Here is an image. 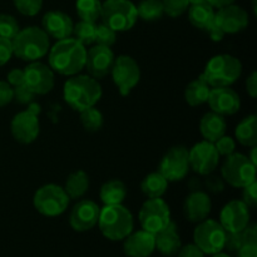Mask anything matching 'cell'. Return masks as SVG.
Here are the masks:
<instances>
[{
  "label": "cell",
  "mask_w": 257,
  "mask_h": 257,
  "mask_svg": "<svg viewBox=\"0 0 257 257\" xmlns=\"http://www.w3.org/2000/svg\"><path fill=\"white\" fill-rule=\"evenodd\" d=\"M87 48L73 37L57 40L48 52L49 67L54 73L65 77L77 75L84 69Z\"/></svg>",
  "instance_id": "1"
},
{
  "label": "cell",
  "mask_w": 257,
  "mask_h": 257,
  "mask_svg": "<svg viewBox=\"0 0 257 257\" xmlns=\"http://www.w3.org/2000/svg\"><path fill=\"white\" fill-rule=\"evenodd\" d=\"M63 98L73 110L82 112L99 102L102 88L98 80L90 75H73L64 83Z\"/></svg>",
  "instance_id": "2"
},
{
  "label": "cell",
  "mask_w": 257,
  "mask_h": 257,
  "mask_svg": "<svg viewBox=\"0 0 257 257\" xmlns=\"http://www.w3.org/2000/svg\"><path fill=\"white\" fill-rule=\"evenodd\" d=\"M13 54L24 62H38L44 58L50 49L49 37L39 27L20 29L12 39Z\"/></svg>",
  "instance_id": "3"
},
{
  "label": "cell",
  "mask_w": 257,
  "mask_h": 257,
  "mask_svg": "<svg viewBox=\"0 0 257 257\" xmlns=\"http://www.w3.org/2000/svg\"><path fill=\"white\" fill-rule=\"evenodd\" d=\"M242 74V64L231 54H217L206 64L201 77L211 88L231 87Z\"/></svg>",
  "instance_id": "4"
},
{
  "label": "cell",
  "mask_w": 257,
  "mask_h": 257,
  "mask_svg": "<svg viewBox=\"0 0 257 257\" xmlns=\"http://www.w3.org/2000/svg\"><path fill=\"white\" fill-rule=\"evenodd\" d=\"M97 225L105 238L122 241L133 231L135 221L127 207L123 205H113L100 208Z\"/></svg>",
  "instance_id": "5"
},
{
  "label": "cell",
  "mask_w": 257,
  "mask_h": 257,
  "mask_svg": "<svg viewBox=\"0 0 257 257\" xmlns=\"http://www.w3.org/2000/svg\"><path fill=\"white\" fill-rule=\"evenodd\" d=\"M99 19L115 33L128 32L138 20L137 7L131 0H105Z\"/></svg>",
  "instance_id": "6"
},
{
  "label": "cell",
  "mask_w": 257,
  "mask_h": 257,
  "mask_svg": "<svg viewBox=\"0 0 257 257\" xmlns=\"http://www.w3.org/2000/svg\"><path fill=\"white\" fill-rule=\"evenodd\" d=\"M221 177L227 185L243 188L256 181V165L242 153L227 156L221 168Z\"/></svg>",
  "instance_id": "7"
},
{
  "label": "cell",
  "mask_w": 257,
  "mask_h": 257,
  "mask_svg": "<svg viewBox=\"0 0 257 257\" xmlns=\"http://www.w3.org/2000/svg\"><path fill=\"white\" fill-rule=\"evenodd\" d=\"M70 198L59 185L48 183L38 188L33 197L34 208L45 217H57L64 213L69 206Z\"/></svg>",
  "instance_id": "8"
},
{
  "label": "cell",
  "mask_w": 257,
  "mask_h": 257,
  "mask_svg": "<svg viewBox=\"0 0 257 257\" xmlns=\"http://www.w3.org/2000/svg\"><path fill=\"white\" fill-rule=\"evenodd\" d=\"M226 231L218 221L206 218L193 231V243L205 255H215L225 250Z\"/></svg>",
  "instance_id": "9"
},
{
  "label": "cell",
  "mask_w": 257,
  "mask_h": 257,
  "mask_svg": "<svg viewBox=\"0 0 257 257\" xmlns=\"http://www.w3.org/2000/svg\"><path fill=\"white\" fill-rule=\"evenodd\" d=\"M138 220L142 230L156 235L172 222L170 206L162 198H148L141 207Z\"/></svg>",
  "instance_id": "10"
},
{
  "label": "cell",
  "mask_w": 257,
  "mask_h": 257,
  "mask_svg": "<svg viewBox=\"0 0 257 257\" xmlns=\"http://www.w3.org/2000/svg\"><path fill=\"white\" fill-rule=\"evenodd\" d=\"M113 83L120 95H128L140 83L141 68L135 58L131 55H119L114 59L110 70Z\"/></svg>",
  "instance_id": "11"
},
{
  "label": "cell",
  "mask_w": 257,
  "mask_h": 257,
  "mask_svg": "<svg viewBox=\"0 0 257 257\" xmlns=\"http://www.w3.org/2000/svg\"><path fill=\"white\" fill-rule=\"evenodd\" d=\"M188 150L185 146H173L167 151L160 163V172L168 182H177L186 178L190 172Z\"/></svg>",
  "instance_id": "12"
},
{
  "label": "cell",
  "mask_w": 257,
  "mask_h": 257,
  "mask_svg": "<svg viewBox=\"0 0 257 257\" xmlns=\"http://www.w3.org/2000/svg\"><path fill=\"white\" fill-rule=\"evenodd\" d=\"M188 158L191 170L200 176H207L215 172L220 162V155L216 151L215 145L205 140L188 150Z\"/></svg>",
  "instance_id": "13"
},
{
  "label": "cell",
  "mask_w": 257,
  "mask_h": 257,
  "mask_svg": "<svg viewBox=\"0 0 257 257\" xmlns=\"http://www.w3.org/2000/svg\"><path fill=\"white\" fill-rule=\"evenodd\" d=\"M55 75L52 68L40 62H32L24 68V85L35 95H44L54 88Z\"/></svg>",
  "instance_id": "14"
},
{
  "label": "cell",
  "mask_w": 257,
  "mask_h": 257,
  "mask_svg": "<svg viewBox=\"0 0 257 257\" xmlns=\"http://www.w3.org/2000/svg\"><path fill=\"white\" fill-rule=\"evenodd\" d=\"M114 59V53L110 48L95 44L87 50L84 68L88 70V75L97 80L103 79L110 74Z\"/></svg>",
  "instance_id": "15"
},
{
  "label": "cell",
  "mask_w": 257,
  "mask_h": 257,
  "mask_svg": "<svg viewBox=\"0 0 257 257\" xmlns=\"http://www.w3.org/2000/svg\"><path fill=\"white\" fill-rule=\"evenodd\" d=\"M12 136L17 142L22 145H30L38 138L40 133V123L37 114L23 110L14 115L10 123Z\"/></svg>",
  "instance_id": "16"
},
{
  "label": "cell",
  "mask_w": 257,
  "mask_h": 257,
  "mask_svg": "<svg viewBox=\"0 0 257 257\" xmlns=\"http://www.w3.org/2000/svg\"><path fill=\"white\" fill-rule=\"evenodd\" d=\"M218 222L226 232H241L250 223V208L241 200L230 201L223 206Z\"/></svg>",
  "instance_id": "17"
},
{
  "label": "cell",
  "mask_w": 257,
  "mask_h": 257,
  "mask_svg": "<svg viewBox=\"0 0 257 257\" xmlns=\"http://www.w3.org/2000/svg\"><path fill=\"white\" fill-rule=\"evenodd\" d=\"M100 207L92 200L78 201L69 215L70 227L77 232H85L94 227L99 218Z\"/></svg>",
  "instance_id": "18"
},
{
  "label": "cell",
  "mask_w": 257,
  "mask_h": 257,
  "mask_svg": "<svg viewBox=\"0 0 257 257\" xmlns=\"http://www.w3.org/2000/svg\"><path fill=\"white\" fill-rule=\"evenodd\" d=\"M215 23L225 34H237L247 28L248 14L243 8L230 4L217 9L215 14Z\"/></svg>",
  "instance_id": "19"
},
{
  "label": "cell",
  "mask_w": 257,
  "mask_h": 257,
  "mask_svg": "<svg viewBox=\"0 0 257 257\" xmlns=\"http://www.w3.org/2000/svg\"><path fill=\"white\" fill-rule=\"evenodd\" d=\"M207 103L212 112L223 117L235 114L241 108L240 95L230 87L211 88Z\"/></svg>",
  "instance_id": "20"
},
{
  "label": "cell",
  "mask_w": 257,
  "mask_h": 257,
  "mask_svg": "<svg viewBox=\"0 0 257 257\" xmlns=\"http://www.w3.org/2000/svg\"><path fill=\"white\" fill-rule=\"evenodd\" d=\"M211 210H212V202L205 191H192L186 197L183 203V213L186 220L192 223H200L203 220L208 218Z\"/></svg>",
  "instance_id": "21"
},
{
  "label": "cell",
  "mask_w": 257,
  "mask_h": 257,
  "mask_svg": "<svg viewBox=\"0 0 257 257\" xmlns=\"http://www.w3.org/2000/svg\"><path fill=\"white\" fill-rule=\"evenodd\" d=\"M73 27L74 23L72 18L60 10L47 12L42 19V29L47 33L48 37H52L57 40L72 37Z\"/></svg>",
  "instance_id": "22"
},
{
  "label": "cell",
  "mask_w": 257,
  "mask_h": 257,
  "mask_svg": "<svg viewBox=\"0 0 257 257\" xmlns=\"http://www.w3.org/2000/svg\"><path fill=\"white\" fill-rule=\"evenodd\" d=\"M155 250V235L145 230L132 231L123 243V251L128 257H150Z\"/></svg>",
  "instance_id": "23"
},
{
  "label": "cell",
  "mask_w": 257,
  "mask_h": 257,
  "mask_svg": "<svg viewBox=\"0 0 257 257\" xmlns=\"http://www.w3.org/2000/svg\"><path fill=\"white\" fill-rule=\"evenodd\" d=\"M156 248L160 251L161 255L166 257H173L178 253L182 247V241L178 233L177 226L171 222L167 227L155 235Z\"/></svg>",
  "instance_id": "24"
},
{
  "label": "cell",
  "mask_w": 257,
  "mask_h": 257,
  "mask_svg": "<svg viewBox=\"0 0 257 257\" xmlns=\"http://www.w3.org/2000/svg\"><path fill=\"white\" fill-rule=\"evenodd\" d=\"M226 130H227V123L223 115L211 110L201 118L200 132L205 141L215 143L218 138L226 135Z\"/></svg>",
  "instance_id": "25"
},
{
  "label": "cell",
  "mask_w": 257,
  "mask_h": 257,
  "mask_svg": "<svg viewBox=\"0 0 257 257\" xmlns=\"http://www.w3.org/2000/svg\"><path fill=\"white\" fill-rule=\"evenodd\" d=\"M188 20L195 28L200 30H207L215 23V8L208 3L190 5L188 8Z\"/></svg>",
  "instance_id": "26"
},
{
  "label": "cell",
  "mask_w": 257,
  "mask_h": 257,
  "mask_svg": "<svg viewBox=\"0 0 257 257\" xmlns=\"http://www.w3.org/2000/svg\"><path fill=\"white\" fill-rule=\"evenodd\" d=\"M99 197L104 206L122 205L127 197V186L120 180L107 181L100 187Z\"/></svg>",
  "instance_id": "27"
},
{
  "label": "cell",
  "mask_w": 257,
  "mask_h": 257,
  "mask_svg": "<svg viewBox=\"0 0 257 257\" xmlns=\"http://www.w3.org/2000/svg\"><path fill=\"white\" fill-rule=\"evenodd\" d=\"M89 176L84 171L79 170L68 176L63 188H64V191L67 192L68 197L70 200H79V198L84 197L85 193L89 190Z\"/></svg>",
  "instance_id": "28"
},
{
  "label": "cell",
  "mask_w": 257,
  "mask_h": 257,
  "mask_svg": "<svg viewBox=\"0 0 257 257\" xmlns=\"http://www.w3.org/2000/svg\"><path fill=\"white\" fill-rule=\"evenodd\" d=\"M210 92L211 87L200 75L187 84L185 89V100L191 107H198L207 103Z\"/></svg>",
  "instance_id": "29"
},
{
  "label": "cell",
  "mask_w": 257,
  "mask_h": 257,
  "mask_svg": "<svg viewBox=\"0 0 257 257\" xmlns=\"http://www.w3.org/2000/svg\"><path fill=\"white\" fill-rule=\"evenodd\" d=\"M167 188L168 181L160 171L147 175L141 182V191L147 198H162Z\"/></svg>",
  "instance_id": "30"
},
{
  "label": "cell",
  "mask_w": 257,
  "mask_h": 257,
  "mask_svg": "<svg viewBox=\"0 0 257 257\" xmlns=\"http://www.w3.org/2000/svg\"><path fill=\"white\" fill-rule=\"evenodd\" d=\"M236 140L246 147L257 146V119L255 114L243 118L235 130Z\"/></svg>",
  "instance_id": "31"
},
{
  "label": "cell",
  "mask_w": 257,
  "mask_h": 257,
  "mask_svg": "<svg viewBox=\"0 0 257 257\" xmlns=\"http://www.w3.org/2000/svg\"><path fill=\"white\" fill-rule=\"evenodd\" d=\"M75 10L80 20L97 24L98 19L100 18L102 2L100 0H77Z\"/></svg>",
  "instance_id": "32"
},
{
  "label": "cell",
  "mask_w": 257,
  "mask_h": 257,
  "mask_svg": "<svg viewBox=\"0 0 257 257\" xmlns=\"http://www.w3.org/2000/svg\"><path fill=\"white\" fill-rule=\"evenodd\" d=\"M138 18L145 22H156L163 17V5L161 0H141L137 7Z\"/></svg>",
  "instance_id": "33"
},
{
  "label": "cell",
  "mask_w": 257,
  "mask_h": 257,
  "mask_svg": "<svg viewBox=\"0 0 257 257\" xmlns=\"http://www.w3.org/2000/svg\"><path fill=\"white\" fill-rule=\"evenodd\" d=\"M95 27H97V24H94V23H88L79 20V22H78L77 24H74V27H73L72 37L74 38L75 40H78L80 44L84 45V47L94 44Z\"/></svg>",
  "instance_id": "34"
},
{
  "label": "cell",
  "mask_w": 257,
  "mask_h": 257,
  "mask_svg": "<svg viewBox=\"0 0 257 257\" xmlns=\"http://www.w3.org/2000/svg\"><path fill=\"white\" fill-rule=\"evenodd\" d=\"M80 113V123L88 132H97L103 127V114L94 107L87 108Z\"/></svg>",
  "instance_id": "35"
},
{
  "label": "cell",
  "mask_w": 257,
  "mask_h": 257,
  "mask_svg": "<svg viewBox=\"0 0 257 257\" xmlns=\"http://www.w3.org/2000/svg\"><path fill=\"white\" fill-rule=\"evenodd\" d=\"M18 20L10 14H0V38L12 40L19 33Z\"/></svg>",
  "instance_id": "36"
},
{
  "label": "cell",
  "mask_w": 257,
  "mask_h": 257,
  "mask_svg": "<svg viewBox=\"0 0 257 257\" xmlns=\"http://www.w3.org/2000/svg\"><path fill=\"white\" fill-rule=\"evenodd\" d=\"M117 42V33L108 28L107 25L98 24L95 27V39L94 44L102 45V47H113Z\"/></svg>",
  "instance_id": "37"
},
{
  "label": "cell",
  "mask_w": 257,
  "mask_h": 257,
  "mask_svg": "<svg viewBox=\"0 0 257 257\" xmlns=\"http://www.w3.org/2000/svg\"><path fill=\"white\" fill-rule=\"evenodd\" d=\"M163 5V12L171 18H178L185 14L190 8L188 0H161Z\"/></svg>",
  "instance_id": "38"
},
{
  "label": "cell",
  "mask_w": 257,
  "mask_h": 257,
  "mask_svg": "<svg viewBox=\"0 0 257 257\" xmlns=\"http://www.w3.org/2000/svg\"><path fill=\"white\" fill-rule=\"evenodd\" d=\"M14 7L25 17H34L42 10L43 0H13Z\"/></svg>",
  "instance_id": "39"
},
{
  "label": "cell",
  "mask_w": 257,
  "mask_h": 257,
  "mask_svg": "<svg viewBox=\"0 0 257 257\" xmlns=\"http://www.w3.org/2000/svg\"><path fill=\"white\" fill-rule=\"evenodd\" d=\"M213 145H215L216 151H217V153L220 155V157L221 156L227 157V156L232 155V153L235 152L236 142L232 137H230V136H222V137L218 138Z\"/></svg>",
  "instance_id": "40"
},
{
  "label": "cell",
  "mask_w": 257,
  "mask_h": 257,
  "mask_svg": "<svg viewBox=\"0 0 257 257\" xmlns=\"http://www.w3.org/2000/svg\"><path fill=\"white\" fill-rule=\"evenodd\" d=\"M13 93H14V97L13 100H17L19 104H29V103L34 102L35 94L29 89V88L25 87L24 84L19 85V87L13 88Z\"/></svg>",
  "instance_id": "41"
},
{
  "label": "cell",
  "mask_w": 257,
  "mask_h": 257,
  "mask_svg": "<svg viewBox=\"0 0 257 257\" xmlns=\"http://www.w3.org/2000/svg\"><path fill=\"white\" fill-rule=\"evenodd\" d=\"M242 201L248 208H256L257 206V182L252 183L242 188Z\"/></svg>",
  "instance_id": "42"
},
{
  "label": "cell",
  "mask_w": 257,
  "mask_h": 257,
  "mask_svg": "<svg viewBox=\"0 0 257 257\" xmlns=\"http://www.w3.org/2000/svg\"><path fill=\"white\" fill-rule=\"evenodd\" d=\"M243 240L241 232H226L225 248L231 252H237L238 248L242 246Z\"/></svg>",
  "instance_id": "43"
},
{
  "label": "cell",
  "mask_w": 257,
  "mask_h": 257,
  "mask_svg": "<svg viewBox=\"0 0 257 257\" xmlns=\"http://www.w3.org/2000/svg\"><path fill=\"white\" fill-rule=\"evenodd\" d=\"M13 44L12 40L0 38V67L7 64L13 57Z\"/></svg>",
  "instance_id": "44"
},
{
  "label": "cell",
  "mask_w": 257,
  "mask_h": 257,
  "mask_svg": "<svg viewBox=\"0 0 257 257\" xmlns=\"http://www.w3.org/2000/svg\"><path fill=\"white\" fill-rule=\"evenodd\" d=\"M13 87L7 80H0V108L5 107L13 100Z\"/></svg>",
  "instance_id": "45"
},
{
  "label": "cell",
  "mask_w": 257,
  "mask_h": 257,
  "mask_svg": "<svg viewBox=\"0 0 257 257\" xmlns=\"http://www.w3.org/2000/svg\"><path fill=\"white\" fill-rule=\"evenodd\" d=\"M206 187L210 192L212 193H220L223 191L225 187V181L222 180V177H218V176H212L211 175L206 176Z\"/></svg>",
  "instance_id": "46"
},
{
  "label": "cell",
  "mask_w": 257,
  "mask_h": 257,
  "mask_svg": "<svg viewBox=\"0 0 257 257\" xmlns=\"http://www.w3.org/2000/svg\"><path fill=\"white\" fill-rule=\"evenodd\" d=\"M7 82L14 87H19V85L24 84V69H12L7 75Z\"/></svg>",
  "instance_id": "47"
},
{
  "label": "cell",
  "mask_w": 257,
  "mask_h": 257,
  "mask_svg": "<svg viewBox=\"0 0 257 257\" xmlns=\"http://www.w3.org/2000/svg\"><path fill=\"white\" fill-rule=\"evenodd\" d=\"M177 257H206L205 253L195 245V243H188V245L182 246L178 253L176 255Z\"/></svg>",
  "instance_id": "48"
},
{
  "label": "cell",
  "mask_w": 257,
  "mask_h": 257,
  "mask_svg": "<svg viewBox=\"0 0 257 257\" xmlns=\"http://www.w3.org/2000/svg\"><path fill=\"white\" fill-rule=\"evenodd\" d=\"M241 235H242L243 243L245 242L257 243V227L255 223H248V225L241 231Z\"/></svg>",
  "instance_id": "49"
},
{
  "label": "cell",
  "mask_w": 257,
  "mask_h": 257,
  "mask_svg": "<svg viewBox=\"0 0 257 257\" xmlns=\"http://www.w3.org/2000/svg\"><path fill=\"white\" fill-rule=\"evenodd\" d=\"M238 257H257V243L245 242L237 251Z\"/></svg>",
  "instance_id": "50"
},
{
  "label": "cell",
  "mask_w": 257,
  "mask_h": 257,
  "mask_svg": "<svg viewBox=\"0 0 257 257\" xmlns=\"http://www.w3.org/2000/svg\"><path fill=\"white\" fill-rule=\"evenodd\" d=\"M246 92L251 98L257 97V73L252 72L246 79Z\"/></svg>",
  "instance_id": "51"
},
{
  "label": "cell",
  "mask_w": 257,
  "mask_h": 257,
  "mask_svg": "<svg viewBox=\"0 0 257 257\" xmlns=\"http://www.w3.org/2000/svg\"><path fill=\"white\" fill-rule=\"evenodd\" d=\"M206 32H207V34L210 35V38L212 42H221V40L223 39V37L226 35L225 33L221 30V28L216 24V23H213V24L211 25V27L208 28Z\"/></svg>",
  "instance_id": "52"
},
{
  "label": "cell",
  "mask_w": 257,
  "mask_h": 257,
  "mask_svg": "<svg viewBox=\"0 0 257 257\" xmlns=\"http://www.w3.org/2000/svg\"><path fill=\"white\" fill-rule=\"evenodd\" d=\"M206 2H207L211 7L215 8V9H220V8L227 7V5L233 4L236 0H206Z\"/></svg>",
  "instance_id": "53"
},
{
  "label": "cell",
  "mask_w": 257,
  "mask_h": 257,
  "mask_svg": "<svg viewBox=\"0 0 257 257\" xmlns=\"http://www.w3.org/2000/svg\"><path fill=\"white\" fill-rule=\"evenodd\" d=\"M28 110H29V112H32V113H34V114H37V115H39V113H40V105L38 104V103H35V102H32V103H29V104H28V108H27Z\"/></svg>",
  "instance_id": "54"
},
{
  "label": "cell",
  "mask_w": 257,
  "mask_h": 257,
  "mask_svg": "<svg viewBox=\"0 0 257 257\" xmlns=\"http://www.w3.org/2000/svg\"><path fill=\"white\" fill-rule=\"evenodd\" d=\"M256 146L255 147H251V155L248 156V158H250L251 161H252L253 163H255V165H257V160H256Z\"/></svg>",
  "instance_id": "55"
},
{
  "label": "cell",
  "mask_w": 257,
  "mask_h": 257,
  "mask_svg": "<svg viewBox=\"0 0 257 257\" xmlns=\"http://www.w3.org/2000/svg\"><path fill=\"white\" fill-rule=\"evenodd\" d=\"M212 257H231V256L228 255V253H225L221 251V252H217V253H215V255H212Z\"/></svg>",
  "instance_id": "56"
},
{
  "label": "cell",
  "mask_w": 257,
  "mask_h": 257,
  "mask_svg": "<svg viewBox=\"0 0 257 257\" xmlns=\"http://www.w3.org/2000/svg\"><path fill=\"white\" fill-rule=\"evenodd\" d=\"M190 2V5H195V4H201V3H207L206 0H188Z\"/></svg>",
  "instance_id": "57"
}]
</instances>
